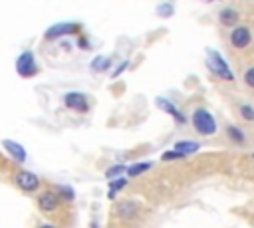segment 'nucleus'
Here are the masks:
<instances>
[{"label":"nucleus","instance_id":"obj_1","mask_svg":"<svg viewBox=\"0 0 254 228\" xmlns=\"http://www.w3.org/2000/svg\"><path fill=\"white\" fill-rule=\"evenodd\" d=\"M190 125L200 137H212L218 133L216 117L206 107H194L190 113Z\"/></svg>","mask_w":254,"mask_h":228},{"label":"nucleus","instance_id":"obj_2","mask_svg":"<svg viewBox=\"0 0 254 228\" xmlns=\"http://www.w3.org/2000/svg\"><path fill=\"white\" fill-rule=\"evenodd\" d=\"M206 67L210 69V73H214L218 79L222 81H234V73L228 65V61L222 57L220 52L212 50V48H206Z\"/></svg>","mask_w":254,"mask_h":228},{"label":"nucleus","instance_id":"obj_3","mask_svg":"<svg viewBox=\"0 0 254 228\" xmlns=\"http://www.w3.org/2000/svg\"><path fill=\"white\" fill-rule=\"evenodd\" d=\"M14 69L22 79H30L36 77L40 73V63L36 59V54L32 50H24L18 54L16 61H14Z\"/></svg>","mask_w":254,"mask_h":228},{"label":"nucleus","instance_id":"obj_4","mask_svg":"<svg viewBox=\"0 0 254 228\" xmlns=\"http://www.w3.org/2000/svg\"><path fill=\"white\" fill-rule=\"evenodd\" d=\"M65 36H81V24L79 22H58V24H52L44 32L46 42H56Z\"/></svg>","mask_w":254,"mask_h":228},{"label":"nucleus","instance_id":"obj_5","mask_svg":"<svg viewBox=\"0 0 254 228\" xmlns=\"http://www.w3.org/2000/svg\"><path fill=\"white\" fill-rule=\"evenodd\" d=\"M14 182H16V186H18L22 192H28V194L38 192L40 186H42L40 176H38L36 172H32V171H18V172L14 174Z\"/></svg>","mask_w":254,"mask_h":228},{"label":"nucleus","instance_id":"obj_6","mask_svg":"<svg viewBox=\"0 0 254 228\" xmlns=\"http://www.w3.org/2000/svg\"><path fill=\"white\" fill-rule=\"evenodd\" d=\"M228 40H230V46L234 50H246L252 44V28L246 24H238L236 28L230 30Z\"/></svg>","mask_w":254,"mask_h":228},{"label":"nucleus","instance_id":"obj_7","mask_svg":"<svg viewBox=\"0 0 254 228\" xmlns=\"http://www.w3.org/2000/svg\"><path fill=\"white\" fill-rule=\"evenodd\" d=\"M64 105L71 111H77V113H87L89 111V99L83 91H65L64 97H62Z\"/></svg>","mask_w":254,"mask_h":228},{"label":"nucleus","instance_id":"obj_8","mask_svg":"<svg viewBox=\"0 0 254 228\" xmlns=\"http://www.w3.org/2000/svg\"><path fill=\"white\" fill-rule=\"evenodd\" d=\"M36 204L44 214H56L62 208V200L54 190H42L36 198Z\"/></svg>","mask_w":254,"mask_h":228},{"label":"nucleus","instance_id":"obj_9","mask_svg":"<svg viewBox=\"0 0 254 228\" xmlns=\"http://www.w3.org/2000/svg\"><path fill=\"white\" fill-rule=\"evenodd\" d=\"M155 105L161 109V111H165L167 115H171L173 119H175V123L177 125H185L189 119H187V115L171 101V99H167V97H163V95H159V97H155Z\"/></svg>","mask_w":254,"mask_h":228},{"label":"nucleus","instance_id":"obj_10","mask_svg":"<svg viewBox=\"0 0 254 228\" xmlns=\"http://www.w3.org/2000/svg\"><path fill=\"white\" fill-rule=\"evenodd\" d=\"M2 149L8 153V157L18 163V165H24L28 161V151L22 147V143L14 141V139H2Z\"/></svg>","mask_w":254,"mask_h":228},{"label":"nucleus","instance_id":"obj_11","mask_svg":"<svg viewBox=\"0 0 254 228\" xmlns=\"http://www.w3.org/2000/svg\"><path fill=\"white\" fill-rule=\"evenodd\" d=\"M137 212H139V204H137L135 200H119L117 206H115L117 218H121V220H125V222L135 220Z\"/></svg>","mask_w":254,"mask_h":228},{"label":"nucleus","instance_id":"obj_12","mask_svg":"<svg viewBox=\"0 0 254 228\" xmlns=\"http://www.w3.org/2000/svg\"><path fill=\"white\" fill-rule=\"evenodd\" d=\"M218 22L224 26V28H236L238 26V22H240V12L236 10V8H232V6H224V8H220V12H218Z\"/></svg>","mask_w":254,"mask_h":228},{"label":"nucleus","instance_id":"obj_13","mask_svg":"<svg viewBox=\"0 0 254 228\" xmlns=\"http://www.w3.org/2000/svg\"><path fill=\"white\" fill-rule=\"evenodd\" d=\"M113 57L111 56H95L91 61H89V71L91 73H105V71H111L113 67Z\"/></svg>","mask_w":254,"mask_h":228},{"label":"nucleus","instance_id":"obj_14","mask_svg":"<svg viewBox=\"0 0 254 228\" xmlns=\"http://www.w3.org/2000/svg\"><path fill=\"white\" fill-rule=\"evenodd\" d=\"M173 149L177 153H181L183 157H189V155H194L200 151V143L198 141H192V139H181V141H175Z\"/></svg>","mask_w":254,"mask_h":228},{"label":"nucleus","instance_id":"obj_15","mask_svg":"<svg viewBox=\"0 0 254 228\" xmlns=\"http://www.w3.org/2000/svg\"><path fill=\"white\" fill-rule=\"evenodd\" d=\"M153 169V163L151 161H137V163H131L127 165V178H137L141 174H145L147 171Z\"/></svg>","mask_w":254,"mask_h":228},{"label":"nucleus","instance_id":"obj_16","mask_svg":"<svg viewBox=\"0 0 254 228\" xmlns=\"http://www.w3.org/2000/svg\"><path fill=\"white\" fill-rule=\"evenodd\" d=\"M224 133L230 139V143H234V145H246V133L238 125H226L224 127Z\"/></svg>","mask_w":254,"mask_h":228},{"label":"nucleus","instance_id":"obj_17","mask_svg":"<svg viewBox=\"0 0 254 228\" xmlns=\"http://www.w3.org/2000/svg\"><path fill=\"white\" fill-rule=\"evenodd\" d=\"M127 184H129V178H127V176L109 180V184H107V198H109V200H115V196H117L123 188H127Z\"/></svg>","mask_w":254,"mask_h":228},{"label":"nucleus","instance_id":"obj_18","mask_svg":"<svg viewBox=\"0 0 254 228\" xmlns=\"http://www.w3.org/2000/svg\"><path fill=\"white\" fill-rule=\"evenodd\" d=\"M105 178H107V182L109 180H115V178H121V176H127V165H123V163H113V165H109L107 169H105Z\"/></svg>","mask_w":254,"mask_h":228},{"label":"nucleus","instance_id":"obj_19","mask_svg":"<svg viewBox=\"0 0 254 228\" xmlns=\"http://www.w3.org/2000/svg\"><path fill=\"white\" fill-rule=\"evenodd\" d=\"M52 190L60 196L62 202H73V200H75V190H73V186H69V184H56Z\"/></svg>","mask_w":254,"mask_h":228},{"label":"nucleus","instance_id":"obj_20","mask_svg":"<svg viewBox=\"0 0 254 228\" xmlns=\"http://www.w3.org/2000/svg\"><path fill=\"white\" fill-rule=\"evenodd\" d=\"M238 115H240L246 123H254V105H250V103H240V105H238Z\"/></svg>","mask_w":254,"mask_h":228},{"label":"nucleus","instance_id":"obj_21","mask_svg":"<svg viewBox=\"0 0 254 228\" xmlns=\"http://www.w3.org/2000/svg\"><path fill=\"white\" fill-rule=\"evenodd\" d=\"M175 14V4L173 2H163L157 6V16L161 18H171Z\"/></svg>","mask_w":254,"mask_h":228},{"label":"nucleus","instance_id":"obj_22","mask_svg":"<svg viewBox=\"0 0 254 228\" xmlns=\"http://www.w3.org/2000/svg\"><path fill=\"white\" fill-rule=\"evenodd\" d=\"M183 159H187V157H183V155L177 153L175 149H169V151H165V153L161 155V161H163V163H173V161H183Z\"/></svg>","mask_w":254,"mask_h":228},{"label":"nucleus","instance_id":"obj_23","mask_svg":"<svg viewBox=\"0 0 254 228\" xmlns=\"http://www.w3.org/2000/svg\"><path fill=\"white\" fill-rule=\"evenodd\" d=\"M129 63H131L129 59H123V61H119V63H117V65H115V67L111 69V79L119 77V75H121V73H123V71H125V69L129 67Z\"/></svg>","mask_w":254,"mask_h":228},{"label":"nucleus","instance_id":"obj_24","mask_svg":"<svg viewBox=\"0 0 254 228\" xmlns=\"http://www.w3.org/2000/svg\"><path fill=\"white\" fill-rule=\"evenodd\" d=\"M242 79H244V83H246L250 89H254V65H250V67H246V69H244Z\"/></svg>","mask_w":254,"mask_h":228},{"label":"nucleus","instance_id":"obj_25","mask_svg":"<svg viewBox=\"0 0 254 228\" xmlns=\"http://www.w3.org/2000/svg\"><path fill=\"white\" fill-rule=\"evenodd\" d=\"M75 44H77V48H79V50H83V52H89V50H91V42H89V38H87L85 34L77 36Z\"/></svg>","mask_w":254,"mask_h":228},{"label":"nucleus","instance_id":"obj_26","mask_svg":"<svg viewBox=\"0 0 254 228\" xmlns=\"http://www.w3.org/2000/svg\"><path fill=\"white\" fill-rule=\"evenodd\" d=\"M38 228H58V226H56V224H52V222H42Z\"/></svg>","mask_w":254,"mask_h":228},{"label":"nucleus","instance_id":"obj_27","mask_svg":"<svg viewBox=\"0 0 254 228\" xmlns=\"http://www.w3.org/2000/svg\"><path fill=\"white\" fill-rule=\"evenodd\" d=\"M250 157H252V159H254V153H252V155H250Z\"/></svg>","mask_w":254,"mask_h":228}]
</instances>
